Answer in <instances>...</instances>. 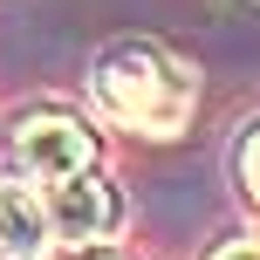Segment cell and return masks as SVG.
Segmentation results:
<instances>
[{
	"label": "cell",
	"mask_w": 260,
	"mask_h": 260,
	"mask_svg": "<svg viewBox=\"0 0 260 260\" xmlns=\"http://www.w3.org/2000/svg\"><path fill=\"white\" fill-rule=\"evenodd\" d=\"M48 226L69 240V247H82V240H110V233L123 226V192H117L110 178H96V165L76 171V178H55Z\"/></svg>",
	"instance_id": "cell-3"
},
{
	"label": "cell",
	"mask_w": 260,
	"mask_h": 260,
	"mask_svg": "<svg viewBox=\"0 0 260 260\" xmlns=\"http://www.w3.org/2000/svg\"><path fill=\"white\" fill-rule=\"evenodd\" d=\"M212 260H260V247H247V240H240V247H219Z\"/></svg>",
	"instance_id": "cell-7"
},
{
	"label": "cell",
	"mask_w": 260,
	"mask_h": 260,
	"mask_svg": "<svg viewBox=\"0 0 260 260\" xmlns=\"http://www.w3.org/2000/svg\"><path fill=\"white\" fill-rule=\"evenodd\" d=\"M89 89L103 103V117H117L123 130H144V137H178L192 103H199V76L178 55H165L157 41H117V48H103Z\"/></svg>",
	"instance_id": "cell-1"
},
{
	"label": "cell",
	"mask_w": 260,
	"mask_h": 260,
	"mask_svg": "<svg viewBox=\"0 0 260 260\" xmlns=\"http://www.w3.org/2000/svg\"><path fill=\"white\" fill-rule=\"evenodd\" d=\"M48 253V206L27 185H0V260H41Z\"/></svg>",
	"instance_id": "cell-4"
},
{
	"label": "cell",
	"mask_w": 260,
	"mask_h": 260,
	"mask_svg": "<svg viewBox=\"0 0 260 260\" xmlns=\"http://www.w3.org/2000/svg\"><path fill=\"white\" fill-rule=\"evenodd\" d=\"M55 260H123V253L103 247V240H82V247H69V253H55Z\"/></svg>",
	"instance_id": "cell-6"
},
{
	"label": "cell",
	"mask_w": 260,
	"mask_h": 260,
	"mask_svg": "<svg viewBox=\"0 0 260 260\" xmlns=\"http://www.w3.org/2000/svg\"><path fill=\"white\" fill-rule=\"evenodd\" d=\"M14 157H21L27 178L55 185V178H76V171L96 165V137L69 117V110H27V117L14 123Z\"/></svg>",
	"instance_id": "cell-2"
},
{
	"label": "cell",
	"mask_w": 260,
	"mask_h": 260,
	"mask_svg": "<svg viewBox=\"0 0 260 260\" xmlns=\"http://www.w3.org/2000/svg\"><path fill=\"white\" fill-rule=\"evenodd\" d=\"M233 165H240V185H247V199L260 206V130H247V137H240Z\"/></svg>",
	"instance_id": "cell-5"
}]
</instances>
